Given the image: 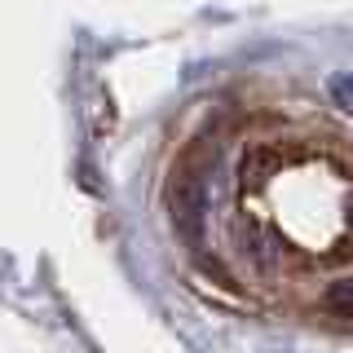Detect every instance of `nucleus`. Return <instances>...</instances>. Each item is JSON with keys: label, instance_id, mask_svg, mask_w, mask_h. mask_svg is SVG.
I'll use <instances>...</instances> for the list:
<instances>
[{"label": "nucleus", "instance_id": "f257e3e1", "mask_svg": "<svg viewBox=\"0 0 353 353\" xmlns=\"http://www.w3.org/2000/svg\"><path fill=\"white\" fill-rule=\"evenodd\" d=\"M327 309L353 323V279H340V283H331V292H327Z\"/></svg>", "mask_w": 353, "mask_h": 353}]
</instances>
